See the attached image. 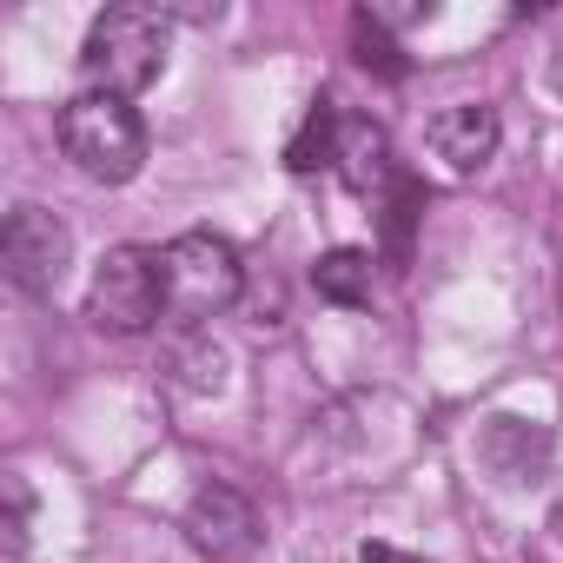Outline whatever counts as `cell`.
Wrapping results in <instances>:
<instances>
[{
	"label": "cell",
	"instance_id": "obj_2",
	"mask_svg": "<svg viewBox=\"0 0 563 563\" xmlns=\"http://www.w3.org/2000/svg\"><path fill=\"white\" fill-rule=\"evenodd\" d=\"M60 146H67V159H74L87 179L126 186V179L146 166V120L133 113V100L80 93V100L60 113Z\"/></svg>",
	"mask_w": 563,
	"mask_h": 563
},
{
	"label": "cell",
	"instance_id": "obj_6",
	"mask_svg": "<svg viewBox=\"0 0 563 563\" xmlns=\"http://www.w3.org/2000/svg\"><path fill=\"white\" fill-rule=\"evenodd\" d=\"M179 530H186V543H192L206 563H252V556H258V537H265L252 497H239L232 484H199Z\"/></svg>",
	"mask_w": 563,
	"mask_h": 563
},
{
	"label": "cell",
	"instance_id": "obj_7",
	"mask_svg": "<svg viewBox=\"0 0 563 563\" xmlns=\"http://www.w3.org/2000/svg\"><path fill=\"white\" fill-rule=\"evenodd\" d=\"M424 140H431V153H438L451 173H484V166H490V153H497V140H504V120H497V107L464 100V107L431 113Z\"/></svg>",
	"mask_w": 563,
	"mask_h": 563
},
{
	"label": "cell",
	"instance_id": "obj_3",
	"mask_svg": "<svg viewBox=\"0 0 563 563\" xmlns=\"http://www.w3.org/2000/svg\"><path fill=\"white\" fill-rule=\"evenodd\" d=\"M159 278H166V319L186 325L219 319L245 292V265L219 232H179L173 245H159Z\"/></svg>",
	"mask_w": 563,
	"mask_h": 563
},
{
	"label": "cell",
	"instance_id": "obj_1",
	"mask_svg": "<svg viewBox=\"0 0 563 563\" xmlns=\"http://www.w3.org/2000/svg\"><path fill=\"white\" fill-rule=\"evenodd\" d=\"M166 41H173V27H166L159 8H107L87 27V47H80L87 93H113V100L146 93L166 74Z\"/></svg>",
	"mask_w": 563,
	"mask_h": 563
},
{
	"label": "cell",
	"instance_id": "obj_12",
	"mask_svg": "<svg viewBox=\"0 0 563 563\" xmlns=\"http://www.w3.org/2000/svg\"><path fill=\"white\" fill-rule=\"evenodd\" d=\"M352 34H358V67H378L385 80H405V74H411V67H405V54L385 41V27H372V21L358 14V21H352Z\"/></svg>",
	"mask_w": 563,
	"mask_h": 563
},
{
	"label": "cell",
	"instance_id": "obj_14",
	"mask_svg": "<svg viewBox=\"0 0 563 563\" xmlns=\"http://www.w3.org/2000/svg\"><path fill=\"white\" fill-rule=\"evenodd\" d=\"M550 537H556V543H563V504H556V510H550Z\"/></svg>",
	"mask_w": 563,
	"mask_h": 563
},
{
	"label": "cell",
	"instance_id": "obj_11",
	"mask_svg": "<svg viewBox=\"0 0 563 563\" xmlns=\"http://www.w3.org/2000/svg\"><path fill=\"white\" fill-rule=\"evenodd\" d=\"M418 212H424V186H418L411 173H398V179L385 186V252H391V258L411 252V225H418Z\"/></svg>",
	"mask_w": 563,
	"mask_h": 563
},
{
	"label": "cell",
	"instance_id": "obj_4",
	"mask_svg": "<svg viewBox=\"0 0 563 563\" xmlns=\"http://www.w3.org/2000/svg\"><path fill=\"white\" fill-rule=\"evenodd\" d=\"M87 319L100 332L140 339L166 319V278H159V252L146 245H113L93 265V292H87Z\"/></svg>",
	"mask_w": 563,
	"mask_h": 563
},
{
	"label": "cell",
	"instance_id": "obj_13",
	"mask_svg": "<svg viewBox=\"0 0 563 563\" xmlns=\"http://www.w3.org/2000/svg\"><path fill=\"white\" fill-rule=\"evenodd\" d=\"M358 563H424V556H411V550H391V543H365V550H358Z\"/></svg>",
	"mask_w": 563,
	"mask_h": 563
},
{
	"label": "cell",
	"instance_id": "obj_5",
	"mask_svg": "<svg viewBox=\"0 0 563 563\" xmlns=\"http://www.w3.org/2000/svg\"><path fill=\"white\" fill-rule=\"evenodd\" d=\"M74 258V232L47 212V206H14L0 225V265H8V286L21 299H54Z\"/></svg>",
	"mask_w": 563,
	"mask_h": 563
},
{
	"label": "cell",
	"instance_id": "obj_8",
	"mask_svg": "<svg viewBox=\"0 0 563 563\" xmlns=\"http://www.w3.org/2000/svg\"><path fill=\"white\" fill-rule=\"evenodd\" d=\"M332 173L352 186V192H385L398 179V159H391V140L372 113H339V146H332Z\"/></svg>",
	"mask_w": 563,
	"mask_h": 563
},
{
	"label": "cell",
	"instance_id": "obj_9",
	"mask_svg": "<svg viewBox=\"0 0 563 563\" xmlns=\"http://www.w3.org/2000/svg\"><path fill=\"white\" fill-rule=\"evenodd\" d=\"M312 292H319L325 306H345V312L372 306V252H365V245H332V252H319Z\"/></svg>",
	"mask_w": 563,
	"mask_h": 563
},
{
	"label": "cell",
	"instance_id": "obj_10",
	"mask_svg": "<svg viewBox=\"0 0 563 563\" xmlns=\"http://www.w3.org/2000/svg\"><path fill=\"white\" fill-rule=\"evenodd\" d=\"M339 113H345L339 100H325V93L312 100L306 126L286 140V166H292V173H319V166H332V146H339Z\"/></svg>",
	"mask_w": 563,
	"mask_h": 563
}]
</instances>
